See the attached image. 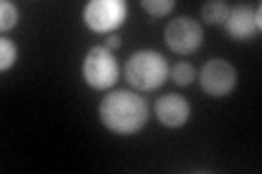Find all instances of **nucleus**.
<instances>
[{"label": "nucleus", "mask_w": 262, "mask_h": 174, "mask_svg": "<svg viewBox=\"0 0 262 174\" xmlns=\"http://www.w3.org/2000/svg\"><path fill=\"white\" fill-rule=\"evenodd\" d=\"M98 118L116 135H134L149 120V107L142 96L127 89L110 92L98 105Z\"/></svg>", "instance_id": "1"}, {"label": "nucleus", "mask_w": 262, "mask_h": 174, "mask_svg": "<svg viewBox=\"0 0 262 174\" xmlns=\"http://www.w3.org/2000/svg\"><path fill=\"white\" fill-rule=\"evenodd\" d=\"M168 61L158 51H138L125 63V79L131 87L153 92L168 79Z\"/></svg>", "instance_id": "2"}, {"label": "nucleus", "mask_w": 262, "mask_h": 174, "mask_svg": "<svg viewBox=\"0 0 262 174\" xmlns=\"http://www.w3.org/2000/svg\"><path fill=\"white\" fill-rule=\"evenodd\" d=\"M81 74H83V81L92 89H110L116 85L120 70L116 57L112 55L110 48L92 46L85 55L83 65H81Z\"/></svg>", "instance_id": "3"}, {"label": "nucleus", "mask_w": 262, "mask_h": 174, "mask_svg": "<svg viewBox=\"0 0 262 174\" xmlns=\"http://www.w3.org/2000/svg\"><path fill=\"white\" fill-rule=\"evenodd\" d=\"M127 18V5L122 0H92L83 7V22L94 33L116 31Z\"/></svg>", "instance_id": "4"}, {"label": "nucleus", "mask_w": 262, "mask_h": 174, "mask_svg": "<svg viewBox=\"0 0 262 174\" xmlns=\"http://www.w3.org/2000/svg\"><path fill=\"white\" fill-rule=\"evenodd\" d=\"M164 41L177 55H192L203 44L201 24L192 18H188V15L170 20L166 24V29H164Z\"/></svg>", "instance_id": "5"}, {"label": "nucleus", "mask_w": 262, "mask_h": 174, "mask_svg": "<svg viewBox=\"0 0 262 174\" xmlns=\"http://www.w3.org/2000/svg\"><path fill=\"white\" fill-rule=\"evenodd\" d=\"M201 89L210 96H227L236 89L238 83V72L229 61L225 59H210L201 68L199 74Z\"/></svg>", "instance_id": "6"}, {"label": "nucleus", "mask_w": 262, "mask_h": 174, "mask_svg": "<svg viewBox=\"0 0 262 174\" xmlns=\"http://www.w3.org/2000/svg\"><path fill=\"white\" fill-rule=\"evenodd\" d=\"M225 31L232 39H251L262 31V7L256 5H238L229 9V15L225 20Z\"/></svg>", "instance_id": "7"}, {"label": "nucleus", "mask_w": 262, "mask_h": 174, "mask_svg": "<svg viewBox=\"0 0 262 174\" xmlns=\"http://www.w3.org/2000/svg\"><path fill=\"white\" fill-rule=\"evenodd\" d=\"M155 118L162 127L179 129L190 120V103L179 94H164L155 101Z\"/></svg>", "instance_id": "8"}, {"label": "nucleus", "mask_w": 262, "mask_h": 174, "mask_svg": "<svg viewBox=\"0 0 262 174\" xmlns=\"http://www.w3.org/2000/svg\"><path fill=\"white\" fill-rule=\"evenodd\" d=\"M229 15V7L223 0H210L201 7V18L206 24H225Z\"/></svg>", "instance_id": "9"}, {"label": "nucleus", "mask_w": 262, "mask_h": 174, "mask_svg": "<svg viewBox=\"0 0 262 174\" xmlns=\"http://www.w3.org/2000/svg\"><path fill=\"white\" fill-rule=\"evenodd\" d=\"M140 7L153 20H158V18H164L166 13H170L175 9V0H142Z\"/></svg>", "instance_id": "10"}, {"label": "nucleus", "mask_w": 262, "mask_h": 174, "mask_svg": "<svg viewBox=\"0 0 262 174\" xmlns=\"http://www.w3.org/2000/svg\"><path fill=\"white\" fill-rule=\"evenodd\" d=\"M18 57V48L9 37L0 39V72H9Z\"/></svg>", "instance_id": "11"}, {"label": "nucleus", "mask_w": 262, "mask_h": 174, "mask_svg": "<svg viewBox=\"0 0 262 174\" xmlns=\"http://www.w3.org/2000/svg\"><path fill=\"white\" fill-rule=\"evenodd\" d=\"M196 77V72L192 68V63H186V61H179L173 70H170V79H173L177 85H182V87H188L190 83L194 81Z\"/></svg>", "instance_id": "12"}, {"label": "nucleus", "mask_w": 262, "mask_h": 174, "mask_svg": "<svg viewBox=\"0 0 262 174\" xmlns=\"http://www.w3.org/2000/svg\"><path fill=\"white\" fill-rule=\"evenodd\" d=\"M15 24H18V7L9 3V0H3V3H0V29L7 33V31H11Z\"/></svg>", "instance_id": "13"}, {"label": "nucleus", "mask_w": 262, "mask_h": 174, "mask_svg": "<svg viewBox=\"0 0 262 174\" xmlns=\"http://www.w3.org/2000/svg\"><path fill=\"white\" fill-rule=\"evenodd\" d=\"M122 44L118 35H107V39H105V48H118Z\"/></svg>", "instance_id": "14"}]
</instances>
